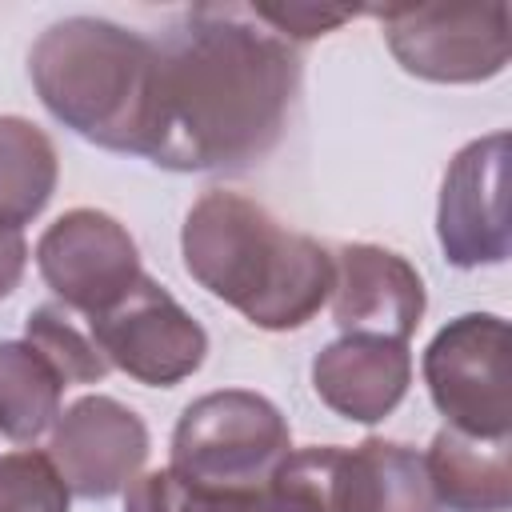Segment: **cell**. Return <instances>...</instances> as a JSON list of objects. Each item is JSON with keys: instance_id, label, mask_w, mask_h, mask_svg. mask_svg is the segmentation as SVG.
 <instances>
[{"instance_id": "obj_3", "label": "cell", "mask_w": 512, "mask_h": 512, "mask_svg": "<svg viewBox=\"0 0 512 512\" xmlns=\"http://www.w3.org/2000/svg\"><path fill=\"white\" fill-rule=\"evenodd\" d=\"M32 84L48 112L112 152L152 148L156 44L120 24L72 16L52 24L32 56Z\"/></svg>"}, {"instance_id": "obj_14", "label": "cell", "mask_w": 512, "mask_h": 512, "mask_svg": "<svg viewBox=\"0 0 512 512\" xmlns=\"http://www.w3.org/2000/svg\"><path fill=\"white\" fill-rule=\"evenodd\" d=\"M432 492L440 508L452 512H508L512 472H508V436L484 440L456 428L436 432L424 456Z\"/></svg>"}, {"instance_id": "obj_10", "label": "cell", "mask_w": 512, "mask_h": 512, "mask_svg": "<svg viewBox=\"0 0 512 512\" xmlns=\"http://www.w3.org/2000/svg\"><path fill=\"white\" fill-rule=\"evenodd\" d=\"M504 168L508 136L492 132L468 144L440 192V244L452 264H500L508 256V216H504Z\"/></svg>"}, {"instance_id": "obj_15", "label": "cell", "mask_w": 512, "mask_h": 512, "mask_svg": "<svg viewBox=\"0 0 512 512\" xmlns=\"http://www.w3.org/2000/svg\"><path fill=\"white\" fill-rule=\"evenodd\" d=\"M56 188V148L52 140L20 120L0 116V228H24L48 204Z\"/></svg>"}, {"instance_id": "obj_19", "label": "cell", "mask_w": 512, "mask_h": 512, "mask_svg": "<svg viewBox=\"0 0 512 512\" xmlns=\"http://www.w3.org/2000/svg\"><path fill=\"white\" fill-rule=\"evenodd\" d=\"M0 512H68V484L44 452L0 456Z\"/></svg>"}, {"instance_id": "obj_20", "label": "cell", "mask_w": 512, "mask_h": 512, "mask_svg": "<svg viewBox=\"0 0 512 512\" xmlns=\"http://www.w3.org/2000/svg\"><path fill=\"white\" fill-rule=\"evenodd\" d=\"M252 12L280 40H316L340 28L344 20L360 16V8H328V4H252Z\"/></svg>"}, {"instance_id": "obj_11", "label": "cell", "mask_w": 512, "mask_h": 512, "mask_svg": "<svg viewBox=\"0 0 512 512\" xmlns=\"http://www.w3.org/2000/svg\"><path fill=\"white\" fill-rule=\"evenodd\" d=\"M332 316L344 336L404 340L424 316V280L416 268L376 244H348L336 252Z\"/></svg>"}, {"instance_id": "obj_13", "label": "cell", "mask_w": 512, "mask_h": 512, "mask_svg": "<svg viewBox=\"0 0 512 512\" xmlns=\"http://www.w3.org/2000/svg\"><path fill=\"white\" fill-rule=\"evenodd\" d=\"M324 492L328 512H440L424 456L392 440L332 448Z\"/></svg>"}, {"instance_id": "obj_6", "label": "cell", "mask_w": 512, "mask_h": 512, "mask_svg": "<svg viewBox=\"0 0 512 512\" xmlns=\"http://www.w3.org/2000/svg\"><path fill=\"white\" fill-rule=\"evenodd\" d=\"M424 380L436 408L468 436L512 428V336L500 316L472 312L436 332L424 352Z\"/></svg>"}, {"instance_id": "obj_2", "label": "cell", "mask_w": 512, "mask_h": 512, "mask_svg": "<svg viewBox=\"0 0 512 512\" xmlns=\"http://www.w3.org/2000/svg\"><path fill=\"white\" fill-rule=\"evenodd\" d=\"M184 264L260 328L308 324L336 284L332 256L240 192H204L184 220Z\"/></svg>"}, {"instance_id": "obj_18", "label": "cell", "mask_w": 512, "mask_h": 512, "mask_svg": "<svg viewBox=\"0 0 512 512\" xmlns=\"http://www.w3.org/2000/svg\"><path fill=\"white\" fill-rule=\"evenodd\" d=\"M28 344L56 368L64 388L68 384H96L112 368L104 360L100 344L84 328H76V320L56 304H44L28 316Z\"/></svg>"}, {"instance_id": "obj_7", "label": "cell", "mask_w": 512, "mask_h": 512, "mask_svg": "<svg viewBox=\"0 0 512 512\" xmlns=\"http://www.w3.org/2000/svg\"><path fill=\"white\" fill-rule=\"evenodd\" d=\"M92 340L112 368L156 388L192 376L208 352L204 328L148 276H140L116 308L92 320Z\"/></svg>"}, {"instance_id": "obj_17", "label": "cell", "mask_w": 512, "mask_h": 512, "mask_svg": "<svg viewBox=\"0 0 512 512\" xmlns=\"http://www.w3.org/2000/svg\"><path fill=\"white\" fill-rule=\"evenodd\" d=\"M328 464L332 448H300L288 452L280 472L252 492H212L208 512H328Z\"/></svg>"}, {"instance_id": "obj_12", "label": "cell", "mask_w": 512, "mask_h": 512, "mask_svg": "<svg viewBox=\"0 0 512 512\" xmlns=\"http://www.w3.org/2000/svg\"><path fill=\"white\" fill-rule=\"evenodd\" d=\"M412 356L404 340L388 336H344L328 344L312 364L316 396L360 424L384 420L408 392Z\"/></svg>"}, {"instance_id": "obj_9", "label": "cell", "mask_w": 512, "mask_h": 512, "mask_svg": "<svg viewBox=\"0 0 512 512\" xmlns=\"http://www.w3.org/2000/svg\"><path fill=\"white\" fill-rule=\"evenodd\" d=\"M148 456V432L132 408L112 396H84L76 400L48 444V460L56 464L68 492L104 500L136 480Z\"/></svg>"}, {"instance_id": "obj_16", "label": "cell", "mask_w": 512, "mask_h": 512, "mask_svg": "<svg viewBox=\"0 0 512 512\" xmlns=\"http://www.w3.org/2000/svg\"><path fill=\"white\" fill-rule=\"evenodd\" d=\"M60 392L64 380L28 340L0 344V436L32 444L60 416Z\"/></svg>"}, {"instance_id": "obj_4", "label": "cell", "mask_w": 512, "mask_h": 512, "mask_svg": "<svg viewBox=\"0 0 512 512\" xmlns=\"http://www.w3.org/2000/svg\"><path fill=\"white\" fill-rule=\"evenodd\" d=\"M288 452L292 436L276 404L244 388L192 400L172 432V472L212 492L264 488Z\"/></svg>"}, {"instance_id": "obj_21", "label": "cell", "mask_w": 512, "mask_h": 512, "mask_svg": "<svg viewBox=\"0 0 512 512\" xmlns=\"http://www.w3.org/2000/svg\"><path fill=\"white\" fill-rule=\"evenodd\" d=\"M24 264H28V244L16 228H0V296H8L20 276H24Z\"/></svg>"}, {"instance_id": "obj_8", "label": "cell", "mask_w": 512, "mask_h": 512, "mask_svg": "<svg viewBox=\"0 0 512 512\" xmlns=\"http://www.w3.org/2000/svg\"><path fill=\"white\" fill-rule=\"evenodd\" d=\"M36 268L68 308L92 320L116 308L140 280L132 236L96 208H76L48 224L36 244Z\"/></svg>"}, {"instance_id": "obj_5", "label": "cell", "mask_w": 512, "mask_h": 512, "mask_svg": "<svg viewBox=\"0 0 512 512\" xmlns=\"http://www.w3.org/2000/svg\"><path fill=\"white\" fill-rule=\"evenodd\" d=\"M384 24L392 56L424 80L472 84L508 64L512 8L492 4H384L364 8Z\"/></svg>"}, {"instance_id": "obj_1", "label": "cell", "mask_w": 512, "mask_h": 512, "mask_svg": "<svg viewBox=\"0 0 512 512\" xmlns=\"http://www.w3.org/2000/svg\"><path fill=\"white\" fill-rule=\"evenodd\" d=\"M300 60L252 8L200 4L156 44L148 156L204 172L264 160L284 132Z\"/></svg>"}]
</instances>
